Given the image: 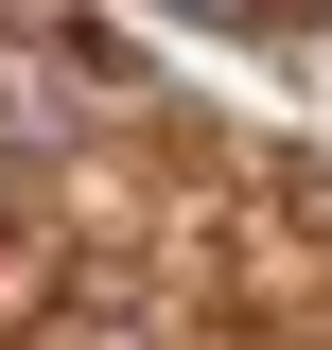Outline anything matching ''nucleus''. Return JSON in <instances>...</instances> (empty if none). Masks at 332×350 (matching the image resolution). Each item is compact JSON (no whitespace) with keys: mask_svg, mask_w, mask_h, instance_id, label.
Here are the masks:
<instances>
[{"mask_svg":"<svg viewBox=\"0 0 332 350\" xmlns=\"http://www.w3.org/2000/svg\"><path fill=\"white\" fill-rule=\"evenodd\" d=\"M193 18H262V0H193Z\"/></svg>","mask_w":332,"mask_h":350,"instance_id":"nucleus-1","label":"nucleus"}]
</instances>
